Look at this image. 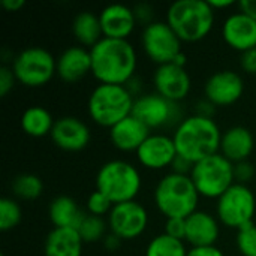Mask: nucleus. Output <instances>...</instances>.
Returning a JSON list of instances; mask_svg holds the SVG:
<instances>
[{
	"instance_id": "f257e3e1",
	"label": "nucleus",
	"mask_w": 256,
	"mask_h": 256,
	"mask_svg": "<svg viewBox=\"0 0 256 256\" xmlns=\"http://www.w3.org/2000/svg\"><path fill=\"white\" fill-rule=\"evenodd\" d=\"M92 74L104 84H126L135 76L138 56L129 39L102 38L90 48Z\"/></svg>"
},
{
	"instance_id": "f03ea898",
	"label": "nucleus",
	"mask_w": 256,
	"mask_h": 256,
	"mask_svg": "<svg viewBox=\"0 0 256 256\" xmlns=\"http://www.w3.org/2000/svg\"><path fill=\"white\" fill-rule=\"evenodd\" d=\"M177 153L196 164L212 154L219 153L222 130L214 118L196 114L183 117L172 134Z\"/></svg>"
},
{
	"instance_id": "7ed1b4c3",
	"label": "nucleus",
	"mask_w": 256,
	"mask_h": 256,
	"mask_svg": "<svg viewBox=\"0 0 256 256\" xmlns=\"http://www.w3.org/2000/svg\"><path fill=\"white\" fill-rule=\"evenodd\" d=\"M154 204L158 210L168 218L186 219L198 210L200 194L190 176L168 172L159 178L154 188Z\"/></svg>"
},
{
	"instance_id": "20e7f679",
	"label": "nucleus",
	"mask_w": 256,
	"mask_h": 256,
	"mask_svg": "<svg viewBox=\"0 0 256 256\" xmlns=\"http://www.w3.org/2000/svg\"><path fill=\"white\" fill-rule=\"evenodd\" d=\"M216 10L208 0H177L166 10V22L183 42H198L213 28Z\"/></svg>"
},
{
	"instance_id": "39448f33",
	"label": "nucleus",
	"mask_w": 256,
	"mask_h": 256,
	"mask_svg": "<svg viewBox=\"0 0 256 256\" xmlns=\"http://www.w3.org/2000/svg\"><path fill=\"white\" fill-rule=\"evenodd\" d=\"M135 96L123 84L99 82L87 100L90 118L104 128H112L132 114Z\"/></svg>"
},
{
	"instance_id": "423d86ee",
	"label": "nucleus",
	"mask_w": 256,
	"mask_h": 256,
	"mask_svg": "<svg viewBox=\"0 0 256 256\" xmlns=\"http://www.w3.org/2000/svg\"><path fill=\"white\" fill-rule=\"evenodd\" d=\"M142 186L138 168L123 159L105 162L96 172V189L102 192L112 204L134 201Z\"/></svg>"
},
{
	"instance_id": "0eeeda50",
	"label": "nucleus",
	"mask_w": 256,
	"mask_h": 256,
	"mask_svg": "<svg viewBox=\"0 0 256 256\" xmlns=\"http://www.w3.org/2000/svg\"><path fill=\"white\" fill-rule=\"evenodd\" d=\"M190 178L200 196L218 200L234 183V164L222 153L212 154L194 165Z\"/></svg>"
},
{
	"instance_id": "6e6552de",
	"label": "nucleus",
	"mask_w": 256,
	"mask_h": 256,
	"mask_svg": "<svg viewBox=\"0 0 256 256\" xmlns=\"http://www.w3.org/2000/svg\"><path fill=\"white\" fill-rule=\"evenodd\" d=\"M16 81L27 87H42L57 74V57L44 46H27L12 60Z\"/></svg>"
},
{
	"instance_id": "1a4fd4ad",
	"label": "nucleus",
	"mask_w": 256,
	"mask_h": 256,
	"mask_svg": "<svg viewBox=\"0 0 256 256\" xmlns=\"http://www.w3.org/2000/svg\"><path fill=\"white\" fill-rule=\"evenodd\" d=\"M256 212L255 194L248 184L234 183L216 202V216L225 226L237 231L254 222Z\"/></svg>"
},
{
	"instance_id": "9d476101",
	"label": "nucleus",
	"mask_w": 256,
	"mask_h": 256,
	"mask_svg": "<svg viewBox=\"0 0 256 256\" xmlns=\"http://www.w3.org/2000/svg\"><path fill=\"white\" fill-rule=\"evenodd\" d=\"M182 39L166 21H154L141 32V45L147 57L159 64L171 63L183 51Z\"/></svg>"
},
{
	"instance_id": "9b49d317",
	"label": "nucleus",
	"mask_w": 256,
	"mask_h": 256,
	"mask_svg": "<svg viewBox=\"0 0 256 256\" xmlns=\"http://www.w3.org/2000/svg\"><path fill=\"white\" fill-rule=\"evenodd\" d=\"M132 116L142 122L150 130L164 129L168 126H177L183 118L177 102L168 100L159 93H142L135 98Z\"/></svg>"
},
{
	"instance_id": "f8f14e48",
	"label": "nucleus",
	"mask_w": 256,
	"mask_h": 256,
	"mask_svg": "<svg viewBox=\"0 0 256 256\" xmlns=\"http://www.w3.org/2000/svg\"><path fill=\"white\" fill-rule=\"evenodd\" d=\"M148 225V212L140 201L114 204L108 214L110 231L122 240H134L144 234Z\"/></svg>"
},
{
	"instance_id": "ddd939ff",
	"label": "nucleus",
	"mask_w": 256,
	"mask_h": 256,
	"mask_svg": "<svg viewBox=\"0 0 256 256\" xmlns=\"http://www.w3.org/2000/svg\"><path fill=\"white\" fill-rule=\"evenodd\" d=\"M153 84L156 93L172 102L183 100L192 87V80L186 66H180L174 62L159 64L153 74Z\"/></svg>"
},
{
	"instance_id": "4468645a",
	"label": "nucleus",
	"mask_w": 256,
	"mask_h": 256,
	"mask_svg": "<svg viewBox=\"0 0 256 256\" xmlns=\"http://www.w3.org/2000/svg\"><path fill=\"white\" fill-rule=\"evenodd\" d=\"M243 76L232 69H224L212 74L204 84L206 98L216 106L236 104L243 96Z\"/></svg>"
},
{
	"instance_id": "2eb2a0df",
	"label": "nucleus",
	"mask_w": 256,
	"mask_h": 256,
	"mask_svg": "<svg viewBox=\"0 0 256 256\" xmlns=\"http://www.w3.org/2000/svg\"><path fill=\"white\" fill-rule=\"evenodd\" d=\"M135 153L138 162L150 170L171 166L172 160L178 154L172 135L164 132H152Z\"/></svg>"
},
{
	"instance_id": "dca6fc26",
	"label": "nucleus",
	"mask_w": 256,
	"mask_h": 256,
	"mask_svg": "<svg viewBox=\"0 0 256 256\" xmlns=\"http://www.w3.org/2000/svg\"><path fill=\"white\" fill-rule=\"evenodd\" d=\"M52 142L66 152H80L90 142L92 132L84 120L75 116H63L54 122L50 134Z\"/></svg>"
},
{
	"instance_id": "f3484780",
	"label": "nucleus",
	"mask_w": 256,
	"mask_h": 256,
	"mask_svg": "<svg viewBox=\"0 0 256 256\" xmlns=\"http://www.w3.org/2000/svg\"><path fill=\"white\" fill-rule=\"evenodd\" d=\"M224 40L237 51L256 46V20L242 10L230 14L222 24Z\"/></svg>"
},
{
	"instance_id": "a211bd4d",
	"label": "nucleus",
	"mask_w": 256,
	"mask_h": 256,
	"mask_svg": "<svg viewBox=\"0 0 256 256\" xmlns=\"http://www.w3.org/2000/svg\"><path fill=\"white\" fill-rule=\"evenodd\" d=\"M99 20L104 36L114 39H129L138 24L134 9L123 3L106 4L99 12Z\"/></svg>"
},
{
	"instance_id": "6ab92c4d",
	"label": "nucleus",
	"mask_w": 256,
	"mask_h": 256,
	"mask_svg": "<svg viewBox=\"0 0 256 256\" xmlns=\"http://www.w3.org/2000/svg\"><path fill=\"white\" fill-rule=\"evenodd\" d=\"M219 234L220 226L218 216L204 210H196L186 218L184 242H188L192 248L214 246Z\"/></svg>"
},
{
	"instance_id": "aec40b11",
	"label": "nucleus",
	"mask_w": 256,
	"mask_h": 256,
	"mask_svg": "<svg viewBox=\"0 0 256 256\" xmlns=\"http://www.w3.org/2000/svg\"><path fill=\"white\" fill-rule=\"evenodd\" d=\"M92 72L90 48L70 45L57 56V75L66 82H76Z\"/></svg>"
},
{
	"instance_id": "412c9836",
	"label": "nucleus",
	"mask_w": 256,
	"mask_h": 256,
	"mask_svg": "<svg viewBox=\"0 0 256 256\" xmlns=\"http://www.w3.org/2000/svg\"><path fill=\"white\" fill-rule=\"evenodd\" d=\"M150 134L152 130L132 114L110 128V140L122 152H136Z\"/></svg>"
},
{
	"instance_id": "4be33fe9",
	"label": "nucleus",
	"mask_w": 256,
	"mask_h": 256,
	"mask_svg": "<svg viewBox=\"0 0 256 256\" xmlns=\"http://www.w3.org/2000/svg\"><path fill=\"white\" fill-rule=\"evenodd\" d=\"M254 147H255L254 134L248 128L237 124L222 132L219 153H222L232 164H237V162L248 160L254 152Z\"/></svg>"
},
{
	"instance_id": "5701e85b",
	"label": "nucleus",
	"mask_w": 256,
	"mask_h": 256,
	"mask_svg": "<svg viewBox=\"0 0 256 256\" xmlns=\"http://www.w3.org/2000/svg\"><path fill=\"white\" fill-rule=\"evenodd\" d=\"M84 242L75 228H52L44 244L45 256H82Z\"/></svg>"
},
{
	"instance_id": "b1692460",
	"label": "nucleus",
	"mask_w": 256,
	"mask_h": 256,
	"mask_svg": "<svg viewBox=\"0 0 256 256\" xmlns=\"http://www.w3.org/2000/svg\"><path fill=\"white\" fill-rule=\"evenodd\" d=\"M50 219L54 225V228H75L78 230L80 224L82 222L84 213L76 201L68 195H58L56 196L48 208Z\"/></svg>"
},
{
	"instance_id": "393cba45",
	"label": "nucleus",
	"mask_w": 256,
	"mask_h": 256,
	"mask_svg": "<svg viewBox=\"0 0 256 256\" xmlns=\"http://www.w3.org/2000/svg\"><path fill=\"white\" fill-rule=\"evenodd\" d=\"M72 33L80 45L92 48L104 38L99 14H94L92 10L78 12L72 20Z\"/></svg>"
},
{
	"instance_id": "a878e982",
	"label": "nucleus",
	"mask_w": 256,
	"mask_h": 256,
	"mask_svg": "<svg viewBox=\"0 0 256 256\" xmlns=\"http://www.w3.org/2000/svg\"><path fill=\"white\" fill-rule=\"evenodd\" d=\"M54 118L51 112L40 106V105H32L21 114V129L34 138H42L45 135H50L54 126Z\"/></svg>"
},
{
	"instance_id": "bb28decb",
	"label": "nucleus",
	"mask_w": 256,
	"mask_h": 256,
	"mask_svg": "<svg viewBox=\"0 0 256 256\" xmlns=\"http://www.w3.org/2000/svg\"><path fill=\"white\" fill-rule=\"evenodd\" d=\"M188 252L189 249L183 240L170 237L165 232L153 237L146 248V256H188Z\"/></svg>"
},
{
	"instance_id": "cd10ccee",
	"label": "nucleus",
	"mask_w": 256,
	"mask_h": 256,
	"mask_svg": "<svg viewBox=\"0 0 256 256\" xmlns=\"http://www.w3.org/2000/svg\"><path fill=\"white\" fill-rule=\"evenodd\" d=\"M12 192L21 200H36L44 192V183L34 174H20L12 180Z\"/></svg>"
},
{
	"instance_id": "c85d7f7f",
	"label": "nucleus",
	"mask_w": 256,
	"mask_h": 256,
	"mask_svg": "<svg viewBox=\"0 0 256 256\" xmlns=\"http://www.w3.org/2000/svg\"><path fill=\"white\" fill-rule=\"evenodd\" d=\"M108 222H105L104 218L100 216H94L87 213L82 219V222L78 226V232L86 243H96L105 238V236L108 234Z\"/></svg>"
},
{
	"instance_id": "c756f323",
	"label": "nucleus",
	"mask_w": 256,
	"mask_h": 256,
	"mask_svg": "<svg viewBox=\"0 0 256 256\" xmlns=\"http://www.w3.org/2000/svg\"><path fill=\"white\" fill-rule=\"evenodd\" d=\"M22 219V210L20 204L9 196L0 200V230L9 231L15 228Z\"/></svg>"
},
{
	"instance_id": "7c9ffc66",
	"label": "nucleus",
	"mask_w": 256,
	"mask_h": 256,
	"mask_svg": "<svg viewBox=\"0 0 256 256\" xmlns=\"http://www.w3.org/2000/svg\"><path fill=\"white\" fill-rule=\"evenodd\" d=\"M237 248L243 256H256V225L252 222L237 231Z\"/></svg>"
},
{
	"instance_id": "2f4dec72",
	"label": "nucleus",
	"mask_w": 256,
	"mask_h": 256,
	"mask_svg": "<svg viewBox=\"0 0 256 256\" xmlns=\"http://www.w3.org/2000/svg\"><path fill=\"white\" fill-rule=\"evenodd\" d=\"M87 212L90 214H94V216H100L104 218L105 214H110L111 208H112V202L110 201V198H106L102 192H99L98 189L93 190L88 198H87Z\"/></svg>"
},
{
	"instance_id": "473e14b6",
	"label": "nucleus",
	"mask_w": 256,
	"mask_h": 256,
	"mask_svg": "<svg viewBox=\"0 0 256 256\" xmlns=\"http://www.w3.org/2000/svg\"><path fill=\"white\" fill-rule=\"evenodd\" d=\"M164 232L168 234L170 237L178 238L184 242L186 236V219L182 218H168L164 225Z\"/></svg>"
},
{
	"instance_id": "72a5a7b5",
	"label": "nucleus",
	"mask_w": 256,
	"mask_h": 256,
	"mask_svg": "<svg viewBox=\"0 0 256 256\" xmlns=\"http://www.w3.org/2000/svg\"><path fill=\"white\" fill-rule=\"evenodd\" d=\"M134 14H135V18H136V22L138 24H142L144 27L154 22V9L150 3H136L134 8Z\"/></svg>"
},
{
	"instance_id": "f704fd0d",
	"label": "nucleus",
	"mask_w": 256,
	"mask_h": 256,
	"mask_svg": "<svg viewBox=\"0 0 256 256\" xmlns=\"http://www.w3.org/2000/svg\"><path fill=\"white\" fill-rule=\"evenodd\" d=\"M255 174V168L249 160H243V162H237L234 164V178L236 183H242V184H248L252 177Z\"/></svg>"
},
{
	"instance_id": "c9c22d12",
	"label": "nucleus",
	"mask_w": 256,
	"mask_h": 256,
	"mask_svg": "<svg viewBox=\"0 0 256 256\" xmlns=\"http://www.w3.org/2000/svg\"><path fill=\"white\" fill-rule=\"evenodd\" d=\"M16 82V76L12 70L10 66H0V96L4 98L15 86Z\"/></svg>"
},
{
	"instance_id": "e433bc0d",
	"label": "nucleus",
	"mask_w": 256,
	"mask_h": 256,
	"mask_svg": "<svg viewBox=\"0 0 256 256\" xmlns=\"http://www.w3.org/2000/svg\"><path fill=\"white\" fill-rule=\"evenodd\" d=\"M240 64H242V69L248 74H252L256 75V46L250 48V50H246L242 52V57H240Z\"/></svg>"
},
{
	"instance_id": "4c0bfd02",
	"label": "nucleus",
	"mask_w": 256,
	"mask_h": 256,
	"mask_svg": "<svg viewBox=\"0 0 256 256\" xmlns=\"http://www.w3.org/2000/svg\"><path fill=\"white\" fill-rule=\"evenodd\" d=\"M194 162H190L189 159H186L184 156L177 154L176 159L171 164V172L176 174H182V176H190L192 170H194Z\"/></svg>"
},
{
	"instance_id": "58836bf2",
	"label": "nucleus",
	"mask_w": 256,
	"mask_h": 256,
	"mask_svg": "<svg viewBox=\"0 0 256 256\" xmlns=\"http://www.w3.org/2000/svg\"><path fill=\"white\" fill-rule=\"evenodd\" d=\"M214 112H216V105L213 102H210L207 98L200 99L195 104V112L194 114H196V116L207 117V118H213L214 117Z\"/></svg>"
},
{
	"instance_id": "ea45409f",
	"label": "nucleus",
	"mask_w": 256,
	"mask_h": 256,
	"mask_svg": "<svg viewBox=\"0 0 256 256\" xmlns=\"http://www.w3.org/2000/svg\"><path fill=\"white\" fill-rule=\"evenodd\" d=\"M188 256H225L222 249L214 246H200V248H190Z\"/></svg>"
},
{
	"instance_id": "a19ab883",
	"label": "nucleus",
	"mask_w": 256,
	"mask_h": 256,
	"mask_svg": "<svg viewBox=\"0 0 256 256\" xmlns=\"http://www.w3.org/2000/svg\"><path fill=\"white\" fill-rule=\"evenodd\" d=\"M122 238L117 236V234H114V232H108L106 236H105V238L102 240V243H104V248L106 249V250H110V252H116L120 246H122Z\"/></svg>"
},
{
	"instance_id": "79ce46f5",
	"label": "nucleus",
	"mask_w": 256,
	"mask_h": 256,
	"mask_svg": "<svg viewBox=\"0 0 256 256\" xmlns=\"http://www.w3.org/2000/svg\"><path fill=\"white\" fill-rule=\"evenodd\" d=\"M237 4L242 12H244L246 15L256 20V0H240Z\"/></svg>"
},
{
	"instance_id": "37998d69",
	"label": "nucleus",
	"mask_w": 256,
	"mask_h": 256,
	"mask_svg": "<svg viewBox=\"0 0 256 256\" xmlns=\"http://www.w3.org/2000/svg\"><path fill=\"white\" fill-rule=\"evenodd\" d=\"M24 4H26V0H2V6L9 12L20 10Z\"/></svg>"
},
{
	"instance_id": "c03bdc74",
	"label": "nucleus",
	"mask_w": 256,
	"mask_h": 256,
	"mask_svg": "<svg viewBox=\"0 0 256 256\" xmlns=\"http://www.w3.org/2000/svg\"><path fill=\"white\" fill-rule=\"evenodd\" d=\"M208 3L212 4V8H213L214 10H219V9L232 6L236 2H232V0H208Z\"/></svg>"
},
{
	"instance_id": "a18cd8bd",
	"label": "nucleus",
	"mask_w": 256,
	"mask_h": 256,
	"mask_svg": "<svg viewBox=\"0 0 256 256\" xmlns=\"http://www.w3.org/2000/svg\"><path fill=\"white\" fill-rule=\"evenodd\" d=\"M0 256H4V255H3V254H2V255H0Z\"/></svg>"
}]
</instances>
